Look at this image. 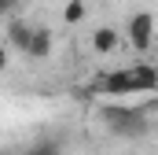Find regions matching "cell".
Listing matches in <instances>:
<instances>
[{"label":"cell","instance_id":"obj_6","mask_svg":"<svg viewBox=\"0 0 158 155\" xmlns=\"http://www.w3.org/2000/svg\"><path fill=\"white\" fill-rule=\"evenodd\" d=\"M118 44H121V37H118V30H110V26H99L96 33H92V48L96 52H118Z\"/></svg>","mask_w":158,"mask_h":155},{"label":"cell","instance_id":"obj_5","mask_svg":"<svg viewBox=\"0 0 158 155\" xmlns=\"http://www.w3.org/2000/svg\"><path fill=\"white\" fill-rule=\"evenodd\" d=\"M30 22H22V19H11L7 22V44L15 48V52H26V41H30Z\"/></svg>","mask_w":158,"mask_h":155},{"label":"cell","instance_id":"obj_9","mask_svg":"<svg viewBox=\"0 0 158 155\" xmlns=\"http://www.w3.org/2000/svg\"><path fill=\"white\" fill-rule=\"evenodd\" d=\"M15 4H19V0H0V15H11V11H15Z\"/></svg>","mask_w":158,"mask_h":155},{"label":"cell","instance_id":"obj_4","mask_svg":"<svg viewBox=\"0 0 158 155\" xmlns=\"http://www.w3.org/2000/svg\"><path fill=\"white\" fill-rule=\"evenodd\" d=\"M52 44H55L52 30H48V26H33V30H30V41H26V52H22V55H30V59H48V55H52Z\"/></svg>","mask_w":158,"mask_h":155},{"label":"cell","instance_id":"obj_3","mask_svg":"<svg viewBox=\"0 0 158 155\" xmlns=\"http://www.w3.org/2000/svg\"><path fill=\"white\" fill-rule=\"evenodd\" d=\"M125 37H129V44H132L136 52H147V48H151V37H155V19H151V11H136V15L129 19Z\"/></svg>","mask_w":158,"mask_h":155},{"label":"cell","instance_id":"obj_8","mask_svg":"<svg viewBox=\"0 0 158 155\" xmlns=\"http://www.w3.org/2000/svg\"><path fill=\"white\" fill-rule=\"evenodd\" d=\"M63 19H66V22H81V19H85V4H81V0H66Z\"/></svg>","mask_w":158,"mask_h":155},{"label":"cell","instance_id":"obj_7","mask_svg":"<svg viewBox=\"0 0 158 155\" xmlns=\"http://www.w3.org/2000/svg\"><path fill=\"white\" fill-rule=\"evenodd\" d=\"M26 155H66V152H63V144H59V140H40V144H33Z\"/></svg>","mask_w":158,"mask_h":155},{"label":"cell","instance_id":"obj_2","mask_svg":"<svg viewBox=\"0 0 158 155\" xmlns=\"http://www.w3.org/2000/svg\"><path fill=\"white\" fill-rule=\"evenodd\" d=\"M99 118H103V126L114 133V137H129V140H136V137H143L147 133V107H118V104H103L99 107Z\"/></svg>","mask_w":158,"mask_h":155},{"label":"cell","instance_id":"obj_10","mask_svg":"<svg viewBox=\"0 0 158 155\" xmlns=\"http://www.w3.org/2000/svg\"><path fill=\"white\" fill-rule=\"evenodd\" d=\"M7 59H11V52H7V48H0V74L7 70Z\"/></svg>","mask_w":158,"mask_h":155},{"label":"cell","instance_id":"obj_1","mask_svg":"<svg viewBox=\"0 0 158 155\" xmlns=\"http://www.w3.org/2000/svg\"><path fill=\"white\" fill-rule=\"evenodd\" d=\"M155 85H158V70L151 63H136V67H125V70L99 74V81L92 89L107 92V96H132V92H155Z\"/></svg>","mask_w":158,"mask_h":155}]
</instances>
